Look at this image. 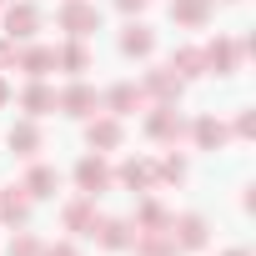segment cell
Masks as SVG:
<instances>
[{"instance_id":"20","label":"cell","mask_w":256,"mask_h":256,"mask_svg":"<svg viewBox=\"0 0 256 256\" xmlns=\"http://www.w3.org/2000/svg\"><path fill=\"white\" fill-rule=\"evenodd\" d=\"M56 70H66V76H80V70H90V50H86L80 40L60 46V50H56Z\"/></svg>"},{"instance_id":"3","label":"cell","mask_w":256,"mask_h":256,"mask_svg":"<svg viewBox=\"0 0 256 256\" xmlns=\"http://www.w3.org/2000/svg\"><path fill=\"white\" fill-rule=\"evenodd\" d=\"M146 136H151V141H181V136H186V120L176 116V106H156V110L146 116Z\"/></svg>"},{"instance_id":"9","label":"cell","mask_w":256,"mask_h":256,"mask_svg":"<svg viewBox=\"0 0 256 256\" xmlns=\"http://www.w3.org/2000/svg\"><path fill=\"white\" fill-rule=\"evenodd\" d=\"M141 106H146V96H141V86H131V80H120V86L106 90V110H110V116H131V110H141Z\"/></svg>"},{"instance_id":"14","label":"cell","mask_w":256,"mask_h":256,"mask_svg":"<svg viewBox=\"0 0 256 256\" xmlns=\"http://www.w3.org/2000/svg\"><path fill=\"white\" fill-rule=\"evenodd\" d=\"M86 141H90V151H116V146H120V120H116V116L90 120V126H86Z\"/></svg>"},{"instance_id":"32","label":"cell","mask_w":256,"mask_h":256,"mask_svg":"<svg viewBox=\"0 0 256 256\" xmlns=\"http://www.w3.org/2000/svg\"><path fill=\"white\" fill-rule=\"evenodd\" d=\"M226 256H246V251H226Z\"/></svg>"},{"instance_id":"28","label":"cell","mask_w":256,"mask_h":256,"mask_svg":"<svg viewBox=\"0 0 256 256\" xmlns=\"http://www.w3.org/2000/svg\"><path fill=\"white\" fill-rule=\"evenodd\" d=\"M16 66V40H0V70Z\"/></svg>"},{"instance_id":"16","label":"cell","mask_w":256,"mask_h":256,"mask_svg":"<svg viewBox=\"0 0 256 256\" xmlns=\"http://www.w3.org/2000/svg\"><path fill=\"white\" fill-rule=\"evenodd\" d=\"M120 50H126V56H151V50H156V36H151V26L131 20V26L120 30Z\"/></svg>"},{"instance_id":"4","label":"cell","mask_w":256,"mask_h":256,"mask_svg":"<svg viewBox=\"0 0 256 256\" xmlns=\"http://www.w3.org/2000/svg\"><path fill=\"white\" fill-rule=\"evenodd\" d=\"M76 186H80L86 196H100V191L110 186V166L100 161V151H96V156H86V161L76 166Z\"/></svg>"},{"instance_id":"11","label":"cell","mask_w":256,"mask_h":256,"mask_svg":"<svg viewBox=\"0 0 256 256\" xmlns=\"http://www.w3.org/2000/svg\"><path fill=\"white\" fill-rule=\"evenodd\" d=\"M116 176H120V186H126V191H151V186H156V166H151V161H141V156H131Z\"/></svg>"},{"instance_id":"27","label":"cell","mask_w":256,"mask_h":256,"mask_svg":"<svg viewBox=\"0 0 256 256\" xmlns=\"http://www.w3.org/2000/svg\"><path fill=\"white\" fill-rule=\"evenodd\" d=\"M236 136H256V116H251V110L236 116Z\"/></svg>"},{"instance_id":"2","label":"cell","mask_w":256,"mask_h":256,"mask_svg":"<svg viewBox=\"0 0 256 256\" xmlns=\"http://www.w3.org/2000/svg\"><path fill=\"white\" fill-rule=\"evenodd\" d=\"M0 10H6V40H36L40 10L30 6V0H20V6H0Z\"/></svg>"},{"instance_id":"26","label":"cell","mask_w":256,"mask_h":256,"mask_svg":"<svg viewBox=\"0 0 256 256\" xmlns=\"http://www.w3.org/2000/svg\"><path fill=\"white\" fill-rule=\"evenodd\" d=\"M40 251H46V246H40V241H36L30 231H20V236L10 241V256H40Z\"/></svg>"},{"instance_id":"1","label":"cell","mask_w":256,"mask_h":256,"mask_svg":"<svg viewBox=\"0 0 256 256\" xmlns=\"http://www.w3.org/2000/svg\"><path fill=\"white\" fill-rule=\"evenodd\" d=\"M56 26H60L70 40H86L90 30H100V10H96V6H86V0H66L60 16H56Z\"/></svg>"},{"instance_id":"25","label":"cell","mask_w":256,"mask_h":256,"mask_svg":"<svg viewBox=\"0 0 256 256\" xmlns=\"http://www.w3.org/2000/svg\"><path fill=\"white\" fill-rule=\"evenodd\" d=\"M156 181H171V186L186 181V161H181V156H166V161L156 166Z\"/></svg>"},{"instance_id":"18","label":"cell","mask_w":256,"mask_h":256,"mask_svg":"<svg viewBox=\"0 0 256 256\" xmlns=\"http://www.w3.org/2000/svg\"><path fill=\"white\" fill-rule=\"evenodd\" d=\"M171 20L176 26H206L211 20V0H171Z\"/></svg>"},{"instance_id":"30","label":"cell","mask_w":256,"mask_h":256,"mask_svg":"<svg viewBox=\"0 0 256 256\" xmlns=\"http://www.w3.org/2000/svg\"><path fill=\"white\" fill-rule=\"evenodd\" d=\"M40 256H76V246H66V241H60V246H46Z\"/></svg>"},{"instance_id":"24","label":"cell","mask_w":256,"mask_h":256,"mask_svg":"<svg viewBox=\"0 0 256 256\" xmlns=\"http://www.w3.org/2000/svg\"><path fill=\"white\" fill-rule=\"evenodd\" d=\"M156 226H171V216L161 211V201H141V211H136V231H156Z\"/></svg>"},{"instance_id":"17","label":"cell","mask_w":256,"mask_h":256,"mask_svg":"<svg viewBox=\"0 0 256 256\" xmlns=\"http://www.w3.org/2000/svg\"><path fill=\"white\" fill-rule=\"evenodd\" d=\"M201 70H206V60H201V50H196V46L171 50V76H176V80H196Z\"/></svg>"},{"instance_id":"5","label":"cell","mask_w":256,"mask_h":256,"mask_svg":"<svg viewBox=\"0 0 256 256\" xmlns=\"http://www.w3.org/2000/svg\"><path fill=\"white\" fill-rule=\"evenodd\" d=\"M90 236H96L106 251H126L136 231H131V221H120V216H106V221H96V226H90Z\"/></svg>"},{"instance_id":"22","label":"cell","mask_w":256,"mask_h":256,"mask_svg":"<svg viewBox=\"0 0 256 256\" xmlns=\"http://www.w3.org/2000/svg\"><path fill=\"white\" fill-rule=\"evenodd\" d=\"M60 191V176H56V166H30V176H26V196H56Z\"/></svg>"},{"instance_id":"31","label":"cell","mask_w":256,"mask_h":256,"mask_svg":"<svg viewBox=\"0 0 256 256\" xmlns=\"http://www.w3.org/2000/svg\"><path fill=\"white\" fill-rule=\"evenodd\" d=\"M6 100H10V90H6V80H0V106H6Z\"/></svg>"},{"instance_id":"33","label":"cell","mask_w":256,"mask_h":256,"mask_svg":"<svg viewBox=\"0 0 256 256\" xmlns=\"http://www.w3.org/2000/svg\"><path fill=\"white\" fill-rule=\"evenodd\" d=\"M0 6H6V0H0Z\"/></svg>"},{"instance_id":"19","label":"cell","mask_w":256,"mask_h":256,"mask_svg":"<svg viewBox=\"0 0 256 256\" xmlns=\"http://www.w3.org/2000/svg\"><path fill=\"white\" fill-rule=\"evenodd\" d=\"M6 146H10L16 156H26V161H30V156L40 151V131H36L30 120H20V126H10V136H6Z\"/></svg>"},{"instance_id":"7","label":"cell","mask_w":256,"mask_h":256,"mask_svg":"<svg viewBox=\"0 0 256 256\" xmlns=\"http://www.w3.org/2000/svg\"><path fill=\"white\" fill-rule=\"evenodd\" d=\"M0 221H6V226H26V221H30V196H26V186H6V191H0Z\"/></svg>"},{"instance_id":"23","label":"cell","mask_w":256,"mask_h":256,"mask_svg":"<svg viewBox=\"0 0 256 256\" xmlns=\"http://www.w3.org/2000/svg\"><path fill=\"white\" fill-rule=\"evenodd\" d=\"M96 196H80V201H70L66 206V231H80V236H90V226H96V206H90Z\"/></svg>"},{"instance_id":"13","label":"cell","mask_w":256,"mask_h":256,"mask_svg":"<svg viewBox=\"0 0 256 256\" xmlns=\"http://www.w3.org/2000/svg\"><path fill=\"white\" fill-rule=\"evenodd\" d=\"M171 236H176V246H186V251H201L206 246V221L201 216H171Z\"/></svg>"},{"instance_id":"15","label":"cell","mask_w":256,"mask_h":256,"mask_svg":"<svg viewBox=\"0 0 256 256\" xmlns=\"http://www.w3.org/2000/svg\"><path fill=\"white\" fill-rule=\"evenodd\" d=\"M191 136H196V146H201V151H221L231 131H226V126H221L216 116H201V120L191 126Z\"/></svg>"},{"instance_id":"29","label":"cell","mask_w":256,"mask_h":256,"mask_svg":"<svg viewBox=\"0 0 256 256\" xmlns=\"http://www.w3.org/2000/svg\"><path fill=\"white\" fill-rule=\"evenodd\" d=\"M116 6H120L126 16H136V10H146V6H151V0H116Z\"/></svg>"},{"instance_id":"6","label":"cell","mask_w":256,"mask_h":256,"mask_svg":"<svg viewBox=\"0 0 256 256\" xmlns=\"http://www.w3.org/2000/svg\"><path fill=\"white\" fill-rule=\"evenodd\" d=\"M96 106H100V96H96L90 86H80V80H76V86H66V90L56 96V110H66V116H90Z\"/></svg>"},{"instance_id":"12","label":"cell","mask_w":256,"mask_h":256,"mask_svg":"<svg viewBox=\"0 0 256 256\" xmlns=\"http://www.w3.org/2000/svg\"><path fill=\"white\" fill-rule=\"evenodd\" d=\"M236 56H241V46H231V40H211V46L201 50L206 70H216V76H231V70H236Z\"/></svg>"},{"instance_id":"21","label":"cell","mask_w":256,"mask_h":256,"mask_svg":"<svg viewBox=\"0 0 256 256\" xmlns=\"http://www.w3.org/2000/svg\"><path fill=\"white\" fill-rule=\"evenodd\" d=\"M20 110H30V116L56 110V90H50V86H40V80H30V86L20 90Z\"/></svg>"},{"instance_id":"8","label":"cell","mask_w":256,"mask_h":256,"mask_svg":"<svg viewBox=\"0 0 256 256\" xmlns=\"http://www.w3.org/2000/svg\"><path fill=\"white\" fill-rule=\"evenodd\" d=\"M16 66H20L30 80H40V76L56 70V50H50V46H26V50H16Z\"/></svg>"},{"instance_id":"10","label":"cell","mask_w":256,"mask_h":256,"mask_svg":"<svg viewBox=\"0 0 256 256\" xmlns=\"http://www.w3.org/2000/svg\"><path fill=\"white\" fill-rule=\"evenodd\" d=\"M141 96H156V106H176L181 100V80L171 70H151L146 86H141Z\"/></svg>"}]
</instances>
